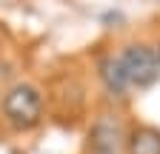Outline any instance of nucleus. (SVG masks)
<instances>
[{
	"label": "nucleus",
	"instance_id": "obj_2",
	"mask_svg": "<svg viewBox=\"0 0 160 154\" xmlns=\"http://www.w3.org/2000/svg\"><path fill=\"white\" fill-rule=\"evenodd\" d=\"M120 63H123V71L129 77V86L132 89H152L160 80L157 51L149 49V46H143V43L126 46L123 54H120Z\"/></svg>",
	"mask_w": 160,
	"mask_h": 154
},
{
	"label": "nucleus",
	"instance_id": "obj_3",
	"mask_svg": "<svg viewBox=\"0 0 160 154\" xmlns=\"http://www.w3.org/2000/svg\"><path fill=\"white\" fill-rule=\"evenodd\" d=\"M89 154H120V128L112 120H97L89 134Z\"/></svg>",
	"mask_w": 160,
	"mask_h": 154
},
{
	"label": "nucleus",
	"instance_id": "obj_4",
	"mask_svg": "<svg viewBox=\"0 0 160 154\" xmlns=\"http://www.w3.org/2000/svg\"><path fill=\"white\" fill-rule=\"evenodd\" d=\"M100 80H103V86L112 97H126V91L132 89L120 57H103L100 60Z\"/></svg>",
	"mask_w": 160,
	"mask_h": 154
},
{
	"label": "nucleus",
	"instance_id": "obj_5",
	"mask_svg": "<svg viewBox=\"0 0 160 154\" xmlns=\"http://www.w3.org/2000/svg\"><path fill=\"white\" fill-rule=\"evenodd\" d=\"M126 151L129 154H160V128L137 126L126 140Z\"/></svg>",
	"mask_w": 160,
	"mask_h": 154
},
{
	"label": "nucleus",
	"instance_id": "obj_1",
	"mask_svg": "<svg viewBox=\"0 0 160 154\" xmlns=\"http://www.w3.org/2000/svg\"><path fill=\"white\" fill-rule=\"evenodd\" d=\"M3 114L17 131H29L43 120V94L29 83H17L3 97Z\"/></svg>",
	"mask_w": 160,
	"mask_h": 154
},
{
	"label": "nucleus",
	"instance_id": "obj_6",
	"mask_svg": "<svg viewBox=\"0 0 160 154\" xmlns=\"http://www.w3.org/2000/svg\"><path fill=\"white\" fill-rule=\"evenodd\" d=\"M157 60H160V46H157Z\"/></svg>",
	"mask_w": 160,
	"mask_h": 154
}]
</instances>
